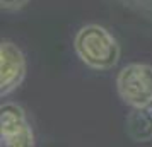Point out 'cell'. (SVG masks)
<instances>
[{"label": "cell", "instance_id": "6da1fadb", "mask_svg": "<svg viewBox=\"0 0 152 147\" xmlns=\"http://www.w3.org/2000/svg\"><path fill=\"white\" fill-rule=\"evenodd\" d=\"M77 56L94 70L113 69L120 60V45L108 29L87 24L77 31L74 39Z\"/></svg>", "mask_w": 152, "mask_h": 147}, {"label": "cell", "instance_id": "7a4b0ae2", "mask_svg": "<svg viewBox=\"0 0 152 147\" xmlns=\"http://www.w3.org/2000/svg\"><path fill=\"white\" fill-rule=\"evenodd\" d=\"M120 98L132 108H147L152 105V67L147 63H130L116 77Z\"/></svg>", "mask_w": 152, "mask_h": 147}, {"label": "cell", "instance_id": "3957f363", "mask_svg": "<svg viewBox=\"0 0 152 147\" xmlns=\"http://www.w3.org/2000/svg\"><path fill=\"white\" fill-rule=\"evenodd\" d=\"M0 140L2 146H34V133L26 113L19 105L5 103L0 110Z\"/></svg>", "mask_w": 152, "mask_h": 147}, {"label": "cell", "instance_id": "277c9868", "mask_svg": "<svg viewBox=\"0 0 152 147\" xmlns=\"http://www.w3.org/2000/svg\"><path fill=\"white\" fill-rule=\"evenodd\" d=\"M26 75V58L12 41L0 45V94L7 96L17 89Z\"/></svg>", "mask_w": 152, "mask_h": 147}, {"label": "cell", "instance_id": "5b68a950", "mask_svg": "<svg viewBox=\"0 0 152 147\" xmlns=\"http://www.w3.org/2000/svg\"><path fill=\"white\" fill-rule=\"evenodd\" d=\"M147 108H133L126 118V130L130 137L138 142H147L152 139V111Z\"/></svg>", "mask_w": 152, "mask_h": 147}, {"label": "cell", "instance_id": "8992f818", "mask_svg": "<svg viewBox=\"0 0 152 147\" xmlns=\"http://www.w3.org/2000/svg\"><path fill=\"white\" fill-rule=\"evenodd\" d=\"M4 10H17L28 4V0H0Z\"/></svg>", "mask_w": 152, "mask_h": 147}]
</instances>
